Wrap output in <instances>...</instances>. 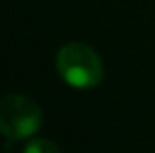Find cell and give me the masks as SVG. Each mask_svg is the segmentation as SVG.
<instances>
[{
	"label": "cell",
	"instance_id": "obj_1",
	"mask_svg": "<svg viewBox=\"0 0 155 153\" xmlns=\"http://www.w3.org/2000/svg\"><path fill=\"white\" fill-rule=\"evenodd\" d=\"M56 69L61 79L74 88H94L103 79L101 58L81 41H71L58 50Z\"/></svg>",
	"mask_w": 155,
	"mask_h": 153
},
{
	"label": "cell",
	"instance_id": "obj_2",
	"mask_svg": "<svg viewBox=\"0 0 155 153\" xmlns=\"http://www.w3.org/2000/svg\"><path fill=\"white\" fill-rule=\"evenodd\" d=\"M40 106L27 96L9 94L0 99V133L9 141H22L41 128Z\"/></svg>",
	"mask_w": 155,
	"mask_h": 153
},
{
	"label": "cell",
	"instance_id": "obj_3",
	"mask_svg": "<svg viewBox=\"0 0 155 153\" xmlns=\"http://www.w3.org/2000/svg\"><path fill=\"white\" fill-rule=\"evenodd\" d=\"M24 153H61V150L49 139H33L25 144Z\"/></svg>",
	"mask_w": 155,
	"mask_h": 153
}]
</instances>
